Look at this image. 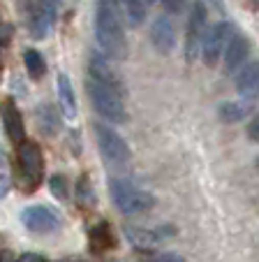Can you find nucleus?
<instances>
[{
    "mask_svg": "<svg viewBox=\"0 0 259 262\" xmlns=\"http://www.w3.org/2000/svg\"><path fill=\"white\" fill-rule=\"evenodd\" d=\"M95 40L98 47L109 58H125L127 56V40L121 24V14L113 0H98L95 7Z\"/></svg>",
    "mask_w": 259,
    "mask_h": 262,
    "instance_id": "f257e3e1",
    "label": "nucleus"
},
{
    "mask_svg": "<svg viewBox=\"0 0 259 262\" xmlns=\"http://www.w3.org/2000/svg\"><path fill=\"white\" fill-rule=\"evenodd\" d=\"M86 91H88V98L93 102L95 112H98L102 119L111 121V123H125L127 121V112L125 104H123V95L118 89L104 84V81H98L93 77H88L86 81Z\"/></svg>",
    "mask_w": 259,
    "mask_h": 262,
    "instance_id": "f03ea898",
    "label": "nucleus"
},
{
    "mask_svg": "<svg viewBox=\"0 0 259 262\" xmlns=\"http://www.w3.org/2000/svg\"><path fill=\"white\" fill-rule=\"evenodd\" d=\"M109 195H111L113 207L125 216L144 213L148 209H153V204H155V198L151 193L137 188L127 179H109Z\"/></svg>",
    "mask_w": 259,
    "mask_h": 262,
    "instance_id": "7ed1b4c3",
    "label": "nucleus"
},
{
    "mask_svg": "<svg viewBox=\"0 0 259 262\" xmlns=\"http://www.w3.org/2000/svg\"><path fill=\"white\" fill-rule=\"evenodd\" d=\"M93 128H95V139H98V148H100V154H102L104 163L109 167H125L130 163V158H132L125 139L113 128H109L104 123H95Z\"/></svg>",
    "mask_w": 259,
    "mask_h": 262,
    "instance_id": "20e7f679",
    "label": "nucleus"
},
{
    "mask_svg": "<svg viewBox=\"0 0 259 262\" xmlns=\"http://www.w3.org/2000/svg\"><path fill=\"white\" fill-rule=\"evenodd\" d=\"M19 167L21 179L26 183V190H35L42 183V174H44V156L39 151L35 142H21L19 144Z\"/></svg>",
    "mask_w": 259,
    "mask_h": 262,
    "instance_id": "39448f33",
    "label": "nucleus"
},
{
    "mask_svg": "<svg viewBox=\"0 0 259 262\" xmlns=\"http://www.w3.org/2000/svg\"><path fill=\"white\" fill-rule=\"evenodd\" d=\"M206 5L201 0H195L190 10V21H187V35H185V60L192 63L197 56L201 54V45L206 37Z\"/></svg>",
    "mask_w": 259,
    "mask_h": 262,
    "instance_id": "423d86ee",
    "label": "nucleus"
},
{
    "mask_svg": "<svg viewBox=\"0 0 259 262\" xmlns=\"http://www.w3.org/2000/svg\"><path fill=\"white\" fill-rule=\"evenodd\" d=\"M231 40V26L227 21H220V24L210 26L206 30V37H204V45H201V58L208 68L218 65V60L225 56L227 45Z\"/></svg>",
    "mask_w": 259,
    "mask_h": 262,
    "instance_id": "0eeeda50",
    "label": "nucleus"
},
{
    "mask_svg": "<svg viewBox=\"0 0 259 262\" xmlns=\"http://www.w3.org/2000/svg\"><path fill=\"white\" fill-rule=\"evenodd\" d=\"M21 221L23 225L35 234H49L56 232L60 228V221L49 207H42V204H35V207L23 209L21 213Z\"/></svg>",
    "mask_w": 259,
    "mask_h": 262,
    "instance_id": "6e6552de",
    "label": "nucleus"
},
{
    "mask_svg": "<svg viewBox=\"0 0 259 262\" xmlns=\"http://www.w3.org/2000/svg\"><path fill=\"white\" fill-rule=\"evenodd\" d=\"M151 42L160 54H171V49L176 47V28L171 24L169 16H157L153 21V28H151Z\"/></svg>",
    "mask_w": 259,
    "mask_h": 262,
    "instance_id": "1a4fd4ad",
    "label": "nucleus"
},
{
    "mask_svg": "<svg viewBox=\"0 0 259 262\" xmlns=\"http://www.w3.org/2000/svg\"><path fill=\"white\" fill-rule=\"evenodd\" d=\"M236 91H239L241 98H250V100H257L259 98V60L250 65H243L236 74Z\"/></svg>",
    "mask_w": 259,
    "mask_h": 262,
    "instance_id": "9d476101",
    "label": "nucleus"
},
{
    "mask_svg": "<svg viewBox=\"0 0 259 262\" xmlns=\"http://www.w3.org/2000/svg\"><path fill=\"white\" fill-rule=\"evenodd\" d=\"M0 119H3V125H5V133L7 137L12 139L14 144H21L23 142V119H21L19 109H16L14 100H5V102L0 104Z\"/></svg>",
    "mask_w": 259,
    "mask_h": 262,
    "instance_id": "9b49d317",
    "label": "nucleus"
},
{
    "mask_svg": "<svg viewBox=\"0 0 259 262\" xmlns=\"http://www.w3.org/2000/svg\"><path fill=\"white\" fill-rule=\"evenodd\" d=\"M250 54V45L243 35H231L229 45L225 51V70L227 72H239V68L245 63Z\"/></svg>",
    "mask_w": 259,
    "mask_h": 262,
    "instance_id": "f8f14e48",
    "label": "nucleus"
},
{
    "mask_svg": "<svg viewBox=\"0 0 259 262\" xmlns=\"http://www.w3.org/2000/svg\"><path fill=\"white\" fill-rule=\"evenodd\" d=\"M88 72H90V77H93V79L104 81V84L113 86V89H118V91L123 93V81H121V77H118V74L111 70V65H109V60L104 58V56H98V54L90 56V60H88Z\"/></svg>",
    "mask_w": 259,
    "mask_h": 262,
    "instance_id": "ddd939ff",
    "label": "nucleus"
},
{
    "mask_svg": "<svg viewBox=\"0 0 259 262\" xmlns=\"http://www.w3.org/2000/svg\"><path fill=\"white\" fill-rule=\"evenodd\" d=\"M56 86H58V100H60V109L67 119H74L77 116V98H74V89H72V81L65 72L58 74L56 79Z\"/></svg>",
    "mask_w": 259,
    "mask_h": 262,
    "instance_id": "4468645a",
    "label": "nucleus"
},
{
    "mask_svg": "<svg viewBox=\"0 0 259 262\" xmlns=\"http://www.w3.org/2000/svg\"><path fill=\"white\" fill-rule=\"evenodd\" d=\"M250 112H252V100L243 98L241 102H225V104H220L218 116H220L225 123H236V121H243Z\"/></svg>",
    "mask_w": 259,
    "mask_h": 262,
    "instance_id": "2eb2a0df",
    "label": "nucleus"
},
{
    "mask_svg": "<svg viewBox=\"0 0 259 262\" xmlns=\"http://www.w3.org/2000/svg\"><path fill=\"white\" fill-rule=\"evenodd\" d=\"M153 5V0H123V7H125V16L130 26H142L146 21V12Z\"/></svg>",
    "mask_w": 259,
    "mask_h": 262,
    "instance_id": "dca6fc26",
    "label": "nucleus"
},
{
    "mask_svg": "<svg viewBox=\"0 0 259 262\" xmlns=\"http://www.w3.org/2000/svg\"><path fill=\"white\" fill-rule=\"evenodd\" d=\"M113 234L109 230L107 223H98V228H93L90 232V251L93 253H104L109 248H113Z\"/></svg>",
    "mask_w": 259,
    "mask_h": 262,
    "instance_id": "f3484780",
    "label": "nucleus"
},
{
    "mask_svg": "<svg viewBox=\"0 0 259 262\" xmlns=\"http://www.w3.org/2000/svg\"><path fill=\"white\" fill-rule=\"evenodd\" d=\"M125 234H127V239L132 242V246H137L139 251H148V248H153L157 242H160V237H157L155 232H151V230L130 228V225L125 228Z\"/></svg>",
    "mask_w": 259,
    "mask_h": 262,
    "instance_id": "a211bd4d",
    "label": "nucleus"
},
{
    "mask_svg": "<svg viewBox=\"0 0 259 262\" xmlns=\"http://www.w3.org/2000/svg\"><path fill=\"white\" fill-rule=\"evenodd\" d=\"M58 114H56V109L54 107H39L37 109V125L39 130L44 135H56V130H58Z\"/></svg>",
    "mask_w": 259,
    "mask_h": 262,
    "instance_id": "6ab92c4d",
    "label": "nucleus"
},
{
    "mask_svg": "<svg viewBox=\"0 0 259 262\" xmlns=\"http://www.w3.org/2000/svg\"><path fill=\"white\" fill-rule=\"evenodd\" d=\"M23 63H26V70H28V74H30V79H42V77H44L46 65H44V58H42L39 51L28 49L23 54Z\"/></svg>",
    "mask_w": 259,
    "mask_h": 262,
    "instance_id": "aec40b11",
    "label": "nucleus"
},
{
    "mask_svg": "<svg viewBox=\"0 0 259 262\" xmlns=\"http://www.w3.org/2000/svg\"><path fill=\"white\" fill-rule=\"evenodd\" d=\"M93 202H95L93 188H90V183H88V177L83 174L77 183V204H81V207H93Z\"/></svg>",
    "mask_w": 259,
    "mask_h": 262,
    "instance_id": "412c9836",
    "label": "nucleus"
},
{
    "mask_svg": "<svg viewBox=\"0 0 259 262\" xmlns=\"http://www.w3.org/2000/svg\"><path fill=\"white\" fill-rule=\"evenodd\" d=\"M51 193H54V198H58V200H67L69 198V193H67V179L63 177V174H56V177H51Z\"/></svg>",
    "mask_w": 259,
    "mask_h": 262,
    "instance_id": "4be33fe9",
    "label": "nucleus"
},
{
    "mask_svg": "<svg viewBox=\"0 0 259 262\" xmlns=\"http://www.w3.org/2000/svg\"><path fill=\"white\" fill-rule=\"evenodd\" d=\"M39 7V12L46 16V19L51 21V24H56V16H58V0H35Z\"/></svg>",
    "mask_w": 259,
    "mask_h": 262,
    "instance_id": "5701e85b",
    "label": "nucleus"
},
{
    "mask_svg": "<svg viewBox=\"0 0 259 262\" xmlns=\"http://www.w3.org/2000/svg\"><path fill=\"white\" fill-rule=\"evenodd\" d=\"M160 3L169 14H181V12L187 7V0H160Z\"/></svg>",
    "mask_w": 259,
    "mask_h": 262,
    "instance_id": "b1692460",
    "label": "nucleus"
},
{
    "mask_svg": "<svg viewBox=\"0 0 259 262\" xmlns=\"http://www.w3.org/2000/svg\"><path fill=\"white\" fill-rule=\"evenodd\" d=\"M10 172H7V165H0V198H5L10 193Z\"/></svg>",
    "mask_w": 259,
    "mask_h": 262,
    "instance_id": "393cba45",
    "label": "nucleus"
},
{
    "mask_svg": "<svg viewBox=\"0 0 259 262\" xmlns=\"http://www.w3.org/2000/svg\"><path fill=\"white\" fill-rule=\"evenodd\" d=\"M248 137L252 139V142H259V114L254 116L252 121H250V125H248Z\"/></svg>",
    "mask_w": 259,
    "mask_h": 262,
    "instance_id": "a878e982",
    "label": "nucleus"
},
{
    "mask_svg": "<svg viewBox=\"0 0 259 262\" xmlns=\"http://www.w3.org/2000/svg\"><path fill=\"white\" fill-rule=\"evenodd\" d=\"M12 26L10 24H0V45H7V42L12 40Z\"/></svg>",
    "mask_w": 259,
    "mask_h": 262,
    "instance_id": "bb28decb",
    "label": "nucleus"
},
{
    "mask_svg": "<svg viewBox=\"0 0 259 262\" xmlns=\"http://www.w3.org/2000/svg\"><path fill=\"white\" fill-rule=\"evenodd\" d=\"M21 260H23V262H42V260H44V255H37V253H23V255H21Z\"/></svg>",
    "mask_w": 259,
    "mask_h": 262,
    "instance_id": "cd10ccee",
    "label": "nucleus"
},
{
    "mask_svg": "<svg viewBox=\"0 0 259 262\" xmlns=\"http://www.w3.org/2000/svg\"><path fill=\"white\" fill-rule=\"evenodd\" d=\"M155 260H183V257H178V255H157Z\"/></svg>",
    "mask_w": 259,
    "mask_h": 262,
    "instance_id": "c85d7f7f",
    "label": "nucleus"
},
{
    "mask_svg": "<svg viewBox=\"0 0 259 262\" xmlns=\"http://www.w3.org/2000/svg\"><path fill=\"white\" fill-rule=\"evenodd\" d=\"M58 3H60V5H63V3H72V0H58Z\"/></svg>",
    "mask_w": 259,
    "mask_h": 262,
    "instance_id": "c756f323",
    "label": "nucleus"
},
{
    "mask_svg": "<svg viewBox=\"0 0 259 262\" xmlns=\"http://www.w3.org/2000/svg\"><path fill=\"white\" fill-rule=\"evenodd\" d=\"M213 3H215V5H218V7H220V0H213Z\"/></svg>",
    "mask_w": 259,
    "mask_h": 262,
    "instance_id": "7c9ffc66",
    "label": "nucleus"
},
{
    "mask_svg": "<svg viewBox=\"0 0 259 262\" xmlns=\"http://www.w3.org/2000/svg\"><path fill=\"white\" fill-rule=\"evenodd\" d=\"M257 167H259V158H257Z\"/></svg>",
    "mask_w": 259,
    "mask_h": 262,
    "instance_id": "2f4dec72",
    "label": "nucleus"
}]
</instances>
